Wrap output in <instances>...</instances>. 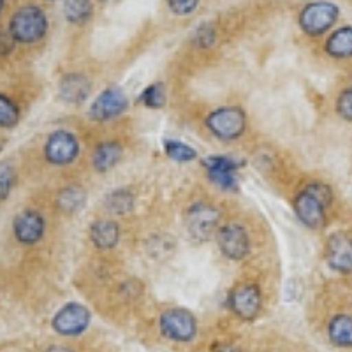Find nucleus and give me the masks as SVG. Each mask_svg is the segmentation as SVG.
Wrapping results in <instances>:
<instances>
[{"instance_id": "17", "label": "nucleus", "mask_w": 352, "mask_h": 352, "mask_svg": "<svg viewBox=\"0 0 352 352\" xmlns=\"http://www.w3.org/2000/svg\"><path fill=\"white\" fill-rule=\"evenodd\" d=\"M122 153H124V148L116 141H104V143H100L92 157L94 168L99 173L109 171V169H113L120 162Z\"/></svg>"}, {"instance_id": "6", "label": "nucleus", "mask_w": 352, "mask_h": 352, "mask_svg": "<svg viewBox=\"0 0 352 352\" xmlns=\"http://www.w3.org/2000/svg\"><path fill=\"white\" fill-rule=\"evenodd\" d=\"M160 331L175 342H190L197 331L196 319L184 308H171L160 316Z\"/></svg>"}, {"instance_id": "14", "label": "nucleus", "mask_w": 352, "mask_h": 352, "mask_svg": "<svg viewBox=\"0 0 352 352\" xmlns=\"http://www.w3.org/2000/svg\"><path fill=\"white\" fill-rule=\"evenodd\" d=\"M12 228H14V236L20 243L34 245L44 234V219L41 213L34 212V210H27V212L20 213L14 219Z\"/></svg>"}, {"instance_id": "27", "label": "nucleus", "mask_w": 352, "mask_h": 352, "mask_svg": "<svg viewBox=\"0 0 352 352\" xmlns=\"http://www.w3.org/2000/svg\"><path fill=\"white\" fill-rule=\"evenodd\" d=\"M336 109L344 120L352 122V88L340 94V97L336 100Z\"/></svg>"}, {"instance_id": "12", "label": "nucleus", "mask_w": 352, "mask_h": 352, "mask_svg": "<svg viewBox=\"0 0 352 352\" xmlns=\"http://www.w3.org/2000/svg\"><path fill=\"white\" fill-rule=\"evenodd\" d=\"M204 168L208 169L210 180L220 187L222 190H228V192H232V190H238V176L236 171L240 168L238 162H234L229 157L222 155H212L208 159H204Z\"/></svg>"}, {"instance_id": "8", "label": "nucleus", "mask_w": 352, "mask_h": 352, "mask_svg": "<svg viewBox=\"0 0 352 352\" xmlns=\"http://www.w3.org/2000/svg\"><path fill=\"white\" fill-rule=\"evenodd\" d=\"M217 241H219L220 252L231 261H241L247 257L250 250V240L248 232L240 224H226L217 231Z\"/></svg>"}, {"instance_id": "28", "label": "nucleus", "mask_w": 352, "mask_h": 352, "mask_svg": "<svg viewBox=\"0 0 352 352\" xmlns=\"http://www.w3.org/2000/svg\"><path fill=\"white\" fill-rule=\"evenodd\" d=\"M168 6L175 14H180V16H185V14H190L197 9L199 6V0H168Z\"/></svg>"}, {"instance_id": "20", "label": "nucleus", "mask_w": 352, "mask_h": 352, "mask_svg": "<svg viewBox=\"0 0 352 352\" xmlns=\"http://www.w3.org/2000/svg\"><path fill=\"white\" fill-rule=\"evenodd\" d=\"M85 201H87V194H85L83 188L76 187V185L62 188L60 192H58V197H56L58 208L65 213L80 212L85 206Z\"/></svg>"}, {"instance_id": "10", "label": "nucleus", "mask_w": 352, "mask_h": 352, "mask_svg": "<svg viewBox=\"0 0 352 352\" xmlns=\"http://www.w3.org/2000/svg\"><path fill=\"white\" fill-rule=\"evenodd\" d=\"M90 324V312L81 303H69L53 317V329L64 336L81 335Z\"/></svg>"}, {"instance_id": "18", "label": "nucleus", "mask_w": 352, "mask_h": 352, "mask_svg": "<svg viewBox=\"0 0 352 352\" xmlns=\"http://www.w3.org/2000/svg\"><path fill=\"white\" fill-rule=\"evenodd\" d=\"M329 342L336 347H352V316H335L328 326Z\"/></svg>"}, {"instance_id": "11", "label": "nucleus", "mask_w": 352, "mask_h": 352, "mask_svg": "<svg viewBox=\"0 0 352 352\" xmlns=\"http://www.w3.org/2000/svg\"><path fill=\"white\" fill-rule=\"evenodd\" d=\"M326 259L329 268L342 275L352 273V236L347 232H335L326 245Z\"/></svg>"}, {"instance_id": "19", "label": "nucleus", "mask_w": 352, "mask_h": 352, "mask_svg": "<svg viewBox=\"0 0 352 352\" xmlns=\"http://www.w3.org/2000/svg\"><path fill=\"white\" fill-rule=\"evenodd\" d=\"M326 52L336 58L352 56V27H342L335 30L326 43Z\"/></svg>"}, {"instance_id": "1", "label": "nucleus", "mask_w": 352, "mask_h": 352, "mask_svg": "<svg viewBox=\"0 0 352 352\" xmlns=\"http://www.w3.org/2000/svg\"><path fill=\"white\" fill-rule=\"evenodd\" d=\"M333 203V192L328 185L312 184L305 187L294 201L298 219L310 229H320L326 222V210Z\"/></svg>"}, {"instance_id": "3", "label": "nucleus", "mask_w": 352, "mask_h": 352, "mask_svg": "<svg viewBox=\"0 0 352 352\" xmlns=\"http://www.w3.org/2000/svg\"><path fill=\"white\" fill-rule=\"evenodd\" d=\"M206 127L219 140H238L247 129V115L243 113V109L236 108V106L219 108L208 115Z\"/></svg>"}, {"instance_id": "24", "label": "nucleus", "mask_w": 352, "mask_h": 352, "mask_svg": "<svg viewBox=\"0 0 352 352\" xmlns=\"http://www.w3.org/2000/svg\"><path fill=\"white\" fill-rule=\"evenodd\" d=\"M143 104L150 109H160L164 108L166 104V92L164 85L153 83L150 87H146L143 90V96H141Z\"/></svg>"}, {"instance_id": "15", "label": "nucleus", "mask_w": 352, "mask_h": 352, "mask_svg": "<svg viewBox=\"0 0 352 352\" xmlns=\"http://www.w3.org/2000/svg\"><path fill=\"white\" fill-rule=\"evenodd\" d=\"M92 92V83L83 74H65L58 83V96L67 104H81Z\"/></svg>"}, {"instance_id": "21", "label": "nucleus", "mask_w": 352, "mask_h": 352, "mask_svg": "<svg viewBox=\"0 0 352 352\" xmlns=\"http://www.w3.org/2000/svg\"><path fill=\"white\" fill-rule=\"evenodd\" d=\"M64 14L71 23H87L94 14L92 2H90V0H65Z\"/></svg>"}, {"instance_id": "4", "label": "nucleus", "mask_w": 352, "mask_h": 352, "mask_svg": "<svg viewBox=\"0 0 352 352\" xmlns=\"http://www.w3.org/2000/svg\"><path fill=\"white\" fill-rule=\"evenodd\" d=\"M220 213L215 206L208 203L192 204L187 212L185 226H187L188 236L194 241H208L219 231Z\"/></svg>"}, {"instance_id": "25", "label": "nucleus", "mask_w": 352, "mask_h": 352, "mask_svg": "<svg viewBox=\"0 0 352 352\" xmlns=\"http://www.w3.org/2000/svg\"><path fill=\"white\" fill-rule=\"evenodd\" d=\"M18 118H20V111H18L16 104L11 99L0 94V127H12L16 125Z\"/></svg>"}, {"instance_id": "7", "label": "nucleus", "mask_w": 352, "mask_h": 352, "mask_svg": "<svg viewBox=\"0 0 352 352\" xmlns=\"http://www.w3.org/2000/svg\"><path fill=\"white\" fill-rule=\"evenodd\" d=\"M127 108L129 100L124 90L111 87L102 90L97 96V99L94 100L90 109H88V115L96 122H109L113 118H118L120 115H124Z\"/></svg>"}, {"instance_id": "33", "label": "nucleus", "mask_w": 352, "mask_h": 352, "mask_svg": "<svg viewBox=\"0 0 352 352\" xmlns=\"http://www.w3.org/2000/svg\"><path fill=\"white\" fill-rule=\"evenodd\" d=\"M2 6H4V0H0V11H2Z\"/></svg>"}, {"instance_id": "30", "label": "nucleus", "mask_w": 352, "mask_h": 352, "mask_svg": "<svg viewBox=\"0 0 352 352\" xmlns=\"http://www.w3.org/2000/svg\"><path fill=\"white\" fill-rule=\"evenodd\" d=\"M14 46V39L11 34H2L0 32V55H8Z\"/></svg>"}, {"instance_id": "26", "label": "nucleus", "mask_w": 352, "mask_h": 352, "mask_svg": "<svg viewBox=\"0 0 352 352\" xmlns=\"http://www.w3.org/2000/svg\"><path fill=\"white\" fill-rule=\"evenodd\" d=\"M12 180H14V175H12V169L8 164L0 162V201L6 199L11 192Z\"/></svg>"}, {"instance_id": "13", "label": "nucleus", "mask_w": 352, "mask_h": 352, "mask_svg": "<svg viewBox=\"0 0 352 352\" xmlns=\"http://www.w3.org/2000/svg\"><path fill=\"white\" fill-rule=\"evenodd\" d=\"M229 303H231L232 312L236 314L238 317L245 320H252L259 316L261 308H263V296H261V291L256 285H238L231 292Z\"/></svg>"}, {"instance_id": "31", "label": "nucleus", "mask_w": 352, "mask_h": 352, "mask_svg": "<svg viewBox=\"0 0 352 352\" xmlns=\"http://www.w3.org/2000/svg\"><path fill=\"white\" fill-rule=\"evenodd\" d=\"M213 352H243V351L234 347V345H220V347H217Z\"/></svg>"}, {"instance_id": "5", "label": "nucleus", "mask_w": 352, "mask_h": 352, "mask_svg": "<svg viewBox=\"0 0 352 352\" xmlns=\"http://www.w3.org/2000/svg\"><path fill=\"white\" fill-rule=\"evenodd\" d=\"M338 12L340 11L333 2H326V0L314 2L301 11L300 25L308 36H320L335 25Z\"/></svg>"}, {"instance_id": "16", "label": "nucleus", "mask_w": 352, "mask_h": 352, "mask_svg": "<svg viewBox=\"0 0 352 352\" xmlns=\"http://www.w3.org/2000/svg\"><path fill=\"white\" fill-rule=\"evenodd\" d=\"M90 240L100 250L116 247V243L120 241V226L109 219L96 220L90 226Z\"/></svg>"}, {"instance_id": "23", "label": "nucleus", "mask_w": 352, "mask_h": 352, "mask_svg": "<svg viewBox=\"0 0 352 352\" xmlns=\"http://www.w3.org/2000/svg\"><path fill=\"white\" fill-rule=\"evenodd\" d=\"M164 150L168 153L169 159L176 160V162H190L197 157L196 150L187 143H182V141L169 140L164 143Z\"/></svg>"}, {"instance_id": "22", "label": "nucleus", "mask_w": 352, "mask_h": 352, "mask_svg": "<svg viewBox=\"0 0 352 352\" xmlns=\"http://www.w3.org/2000/svg\"><path fill=\"white\" fill-rule=\"evenodd\" d=\"M104 206L115 215H125L134 208V196L127 188H116L106 196Z\"/></svg>"}, {"instance_id": "2", "label": "nucleus", "mask_w": 352, "mask_h": 352, "mask_svg": "<svg viewBox=\"0 0 352 352\" xmlns=\"http://www.w3.org/2000/svg\"><path fill=\"white\" fill-rule=\"evenodd\" d=\"M46 28H48V20H46L43 9H39L37 6H25L11 18L9 34L12 36V39L20 41V43H36V41L43 39Z\"/></svg>"}, {"instance_id": "9", "label": "nucleus", "mask_w": 352, "mask_h": 352, "mask_svg": "<svg viewBox=\"0 0 352 352\" xmlns=\"http://www.w3.org/2000/svg\"><path fill=\"white\" fill-rule=\"evenodd\" d=\"M80 153V141L67 131H56L46 141L44 155L55 166L71 164Z\"/></svg>"}, {"instance_id": "29", "label": "nucleus", "mask_w": 352, "mask_h": 352, "mask_svg": "<svg viewBox=\"0 0 352 352\" xmlns=\"http://www.w3.org/2000/svg\"><path fill=\"white\" fill-rule=\"evenodd\" d=\"M196 41L199 46L208 48L210 44L215 41V28H213L212 25H201L199 30L196 32Z\"/></svg>"}, {"instance_id": "32", "label": "nucleus", "mask_w": 352, "mask_h": 352, "mask_svg": "<svg viewBox=\"0 0 352 352\" xmlns=\"http://www.w3.org/2000/svg\"><path fill=\"white\" fill-rule=\"evenodd\" d=\"M46 352H72V351L67 347H62V345H53V347H50Z\"/></svg>"}]
</instances>
